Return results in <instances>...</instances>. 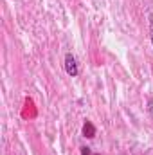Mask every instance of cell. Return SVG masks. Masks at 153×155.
Listing matches in <instances>:
<instances>
[{
  "mask_svg": "<svg viewBox=\"0 0 153 155\" xmlns=\"http://www.w3.org/2000/svg\"><path fill=\"white\" fill-rule=\"evenodd\" d=\"M65 72H67L69 76H72V78H76L77 74H79L77 61H76V58H74L72 52H67V54H65Z\"/></svg>",
  "mask_w": 153,
  "mask_h": 155,
  "instance_id": "obj_1",
  "label": "cell"
},
{
  "mask_svg": "<svg viewBox=\"0 0 153 155\" xmlns=\"http://www.w3.org/2000/svg\"><path fill=\"white\" fill-rule=\"evenodd\" d=\"M83 137H86V139H94L96 137V126L90 121L83 123Z\"/></svg>",
  "mask_w": 153,
  "mask_h": 155,
  "instance_id": "obj_2",
  "label": "cell"
},
{
  "mask_svg": "<svg viewBox=\"0 0 153 155\" xmlns=\"http://www.w3.org/2000/svg\"><path fill=\"white\" fill-rule=\"evenodd\" d=\"M148 20H150V38H151V43H153V13L148 15Z\"/></svg>",
  "mask_w": 153,
  "mask_h": 155,
  "instance_id": "obj_3",
  "label": "cell"
},
{
  "mask_svg": "<svg viewBox=\"0 0 153 155\" xmlns=\"http://www.w3.org/2000/svg\"><path fill=\"white\" fill-rule=\"evenodd\" d=\"M81 155H94V153H92V150H90L88 146H83V148H81Z\"/></svg>",
  "mask_w": 153,
  "mask_h": 155,
  "instance_id": "obj_4",
  "label": "cell"
},
{
  "mask_svg": "<svg viewBox=\"0 0 153 155\" xmlns=\"http://www.w3.org/2000/svg\"><path fill=\"white\" fill-rule=\"evenodd\" d=\"M148 112H150V116L153 117V99H148Z\"/></svg>",
  "mask_w": 153,
  "mask_h": 155,
  "instance_id": "obj_5",
  "label": "cell"
},
{
  "mask_svg": "<svg viewBox=\"0 0 153 155\" xmlns=\"http://www.w3.org/2000/svg\"><path fill=\"white\" fill-rule=\"evenodd\" d=\"M94 155H99V153H94Z\"/></svg>",
  "mask_w": 153,
  "mask_h": 155,
  "instance_id": "obj_6",
  "label": "cell"
}]
</instances>
